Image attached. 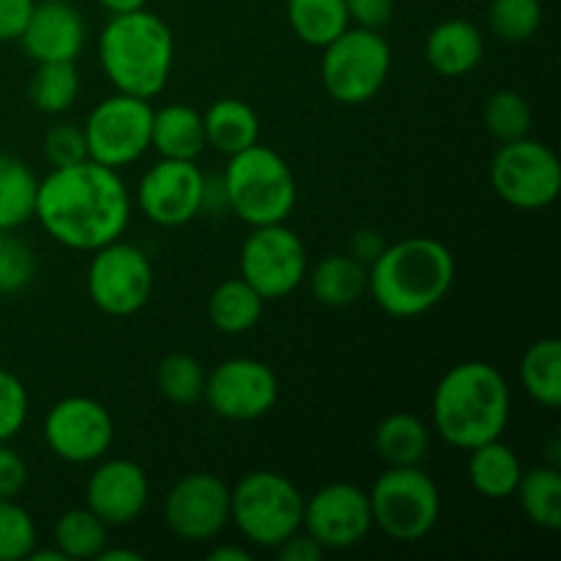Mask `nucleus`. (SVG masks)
<instances>
[{
	"label": "nucleus",
	"mask_w": 561,
	"mask_h": 561,
	"mask_svg": "<svg viewBox=\"0 0 561 561\" xmlns=\"http://www.w3.org/2000/svg\"><path fill=\"white\" fill-rule=\"evenodd\" d=\"M33 217L58 244L93 252L129 228L131 195L118 170L85 159L38 181Z\"/></svg>",
	"instance_id": "1"
},
{
	"label": "nucleus",
	"mask_w": 561,
	"mask_h": 561,
	"mask_svg": "<svg viewBox=\"0 0 561 561\" xmlns=\"http://www.w3.org/2000/svg\"><path fill=\"white\" fill-rule=\"evenodd\" d=\"M455 283V255L431 236L383 247L367 266V294L392 318H416L442 305Z\"/></svg>",
	"instance_id": "2"
},
{
	"label": "nucleus",
	"mask_w": 561,
	"mask_h": 561,
	"mask_svg": "<svg viewBox=\"0 0 561 561\" xmlns=\"http://www.w3.org/2000/svg\"><path fill=\"white\" fill-rule=\"evenodd\" d=\"M507 378L488 362L449 367L433 389L431 411L438 436L455 449H474L502 438L510 422Z\"/></svg>",
	"instance_id": "3"
},
{
	"label": "nucleus",
	"mask_w": 561,
	"mask_h": 561,
	"mask_svg": "<svg viewBox=\"0 0 561 561\" xmlns=\"http://www.w3.org/2000/svg\"><path fill=\"white\" fill-rule=\"evenodd\" d=\"M173 60L175 38L162 16L146 5L110 14L99 36V64L115 91L151 102L168 85Z\"/></svg>",
	"instance_id": "4"
},
{
	"label": "nucleus",
	"mask_w": 561,
	"mask_h": 561,
	"mask_svg": "<svg viewBox=\"0 0 561 561\" xmlns=\"http://www.w3.org/2000/svg\"><path fill=\"white\" fill-rule=\"evenodd\" d=\"M222 186L228 195V211L250 228L285 222L299 197L290 164L261 142L228 157Z\"/></svg>",
	"instance_id": "5"
},
{
	"label": "nucleus",
	"mask_w": 561,
	"mask_h": 561,
	"mask_svg": "<svg viewBox=\"0 0 561 561\" xmlns=\"http://www.w3.org/2000/svg\"><path fill=\"white\" fill-rule=\"evenodd\" d=\"M305 496L277 471H250L230 491V520L247 542L257 548H277L301 529Z\"/></svg>",
	"instance_id": "6"
},
{
	"label": "nucleus",
	"mask_w": 561,
	"mask_h": 561,
	"mask_svg": "<svg viewBox=\"0 0 561 561\" xmlns=\"http://www.w3.org/2000/svg\"><path fill=\"white\" fill-rule=\"evenodd\" d=\"M373 529L394 542H420L442 518V493L422 466L389 469L370 488Z\"/></svg>",
	"instance_id": "7"
},
{
	"label": "nucleus",
	"mask_w": 561,
	"mask_h": 561,
	"mask_svg": "<svg viewBox=\"0 0 561 561\" xmlns=\"http://www.w3.org/2000/svg\"><path fill=\"white\" fill-rule=\"evenodd\" d=\"M389 71H392V47L381 31L351 25L323 47V88L334 102L348 107L370 102L387 85Z\"/></svg>",
	"instance_id": "8"
},
{
	"label": "nucleus",
	"mask_w": 561,
	"mask_h": 561,
	"mask_svg": "<svg viewBox=\"0 0 561 561\" xmlns=\"http://www.w3.org/2000/svg\"><path fill=\"white\" fill-rule=\"evenodd\" d=\"M491 186L507 206L518 211H540L559 197V157L553 148L531 137L502 142L491 159Z\"/></svg>",
	"instance_id": "9"
},
{
	"label": "nucleus",
	"mask_w": 561,
	"mask_h": 561,
	"mask_svg": "<svg viewBox=\"0 0 561 561\" xmlns=\"http://www.w3.org/2000/svg\"><path fill=\"white\" fill-rule=\"evenodd\" d=\"M91 255L85 288L93 307L113 318L140 312L153 290V266L146 252L137 244L115 239Z\"/></svg>",
	"instance_id": "10"
},
{
	"label": "nucleus",
	"mask_w": 561,
	"mask_h": 561,
	"mask_svg": "<svg viewBox=\"0 0 561 561\" xmlns=\"http://www.w3.org/2000/svg\"><path fill=\"white\" fill-rule=\"evenodd\" d=\"M151 121L153 107L148 99L115 93L99 102L82 124L88 159L113 170L135 164L151 148Z\"/></svg>",
	"instance_id": "11"
},
{
	"label": "nucleus",
	"mask_w": 561,
	"mask_h": 561,
	"mask_svg": "<svg viewBox=\"0 0 561 561\" xmlns=\"http://www.w3.org/2000/svg\"><path fill=\"white\" fill-rule=\"evenodd\" d=\"M307 250L301 244L299 233L285 222L261 225L252 228L241 244L239 255V277L247 279L263 301L285 299L294 294L307 277Z\"/></svg>",
	"instance_id": "12"
},
{
	"label": "nucleus",
	"mask_w": 561,
	"mask_h": 561,
	"mask_svg": "<svg viewBox=\"0 0 561 561\" xmlns=\"http://www.w3.org/2000/svg\"><path fill=\"white\" fill-rule=\"evenodd\" d=\"M277 373L252 356H233L206 373L203 400L222 420L255 422L277 405Z\"/></svg>",
	"instance_id": "13"
},
{
	"label": "nucleus",
	"mask_w": 561,
	"mask_h": 561,
	"mask_svg": "<svg viewBox=\"0 0 561 561\" xmlns=\"http://www.w3.org/2000/svg\"><path fill=\"white\" fill-rule=\"evenodd\" d=\"M113 416L93 398H64L44 416V444L66 463H99L113 447Z\"/></svg>",
	"instance_id": "14"
},
{
	"label": "nucleus",
	"mask_w": 561,
	"mask_h": 561,
	"mask_svg": "<svg viewBox=\"0 0 561 561\" xmlns=\"http://www.w3.org/2000/svg\"><path fill=\"white\" fill-rule=\"evenodd\" d=\"M301 529L323 551H345L373 531L370 496L351 482H332L305 499Z\"/></svg>",
	"instance_id": "15"
},
{
	"label": "nucleus",
	"mask_w": 561,
	"mask_h": 561,
	"mask_svg": "<svg viewBox=\"0 0 561 561\" xmlns=\"http://www.w3.org/2000/svg\"><path fill=\"white\" fill-rule=\"evenodd\" d=\"M206 175L186 159H162L137 184V208L159 228H181L203 214Z\"/></svg>",
	"instance_id": "16"
},
{
	"label": "nucleus",
	"mask_w": 561,
	"mask_h": 561,
	"mask_svg": "<svg viewBox=\"0 0 561 561\" xmlns=\"http://www.w3.org/2000/svg\"><path fill=\"white\" fill-rule=\"evenodd\" d=\"M164 524L186 542L214 540L230 524V488L208 471L181 477L164 496Z\"/></svg>",
	"instance_id": "17"
},
{
	"label": "nucleus",
	"mask_w": 561,
	"mask_h": 561,
	"mask_svg": "<svg viewBox=\"0 0 561 561\" xmlns=\"http://www.w3.org/2000/svg\"><path fill=\"white\" fill-rule=\"evenodd\" d=\"M148 477L140 463L126 458L99 460L85 485V507L107 526L135 524L148 504Z\"/></svg>",
	"instance_id": "18"
},
{
	"label": "nucleus",
	"mask_w": 561,
	"mask_h": 561,
	"mask_svg": "<svg viewBox=\"0 0 561 561\" xmlns=\"http://www.w3.org/2000/svg\"><path fill=\"white\" fill-rule=\"evenodd\" d=\"M16 42L36 64L77 60L85 47V20L69 0H42L33 5Z\"/></svg>",
	"instance_id": "19"
},
{
	"label": "nucleus",
	"mask_w": 561,
	"mask_h": 561,
	"mask_svg": "<svg viewBox=\"0 0 561 561\" xmlns=\"http://www.w3.org/2000/svg\"><path fill=\"white\" fill-rule=\"evenodd\" d=\"M485 55V38L469 20H444L425 42V58L436 75L463 77L480 66Z\"/></svg>",
	"instance_id": "20"
},
{
	"label": "nucleus",
	"mask_w": 561,
	"mask_h": 561,
	"mask_svg": "<svg viewBox=\"0 0 561 561\" xmlns=\"http://www.w3.org/2000/svg\"><path fill=\"white\" fill-rule=\"evenodd\" d=\"M151 148L162 159L195 162L206 148L203 115L190 104H164V107L153 110Z\"/></svg>",
	"instance_id": "21"
},
{
	"label": "nucleus",
	"mask_w": 561,
	"mask_h": 561,
	"mask_svg": "<svg viewBox=\"0 0 561 561\" xmlns=\"http://www.w3.org/2000/svg\"><path fill=\"white\" fill-rule=\"evenodd\" d=\"M520 474H524V463H520L518 453L502 438L469 449V482L482 499L504 502V499L515 496Z\"/></svg>",
	"instance_id": "22"
},
{
	"label": "nucleus",
	"mask_w": 561,
	"mask_h": 561,
	"mask_svg": "<svg viewBox=\"0 0 561 561\" xmlns=\"http://www.w3.org/2000/svg\"><path fill=\"white\" fill-rule=\"evenodd\" d=\"M203 129H206V146L217 148L225 157H233L255 146L261 137V118L252 104L225 96L203 113Z\"/></svg>",
	"instance_id": "23"
},
{
	"label": "nucleus",
	"mask_w": 561,
	"mask_h": 561,
	"mask_svg": "<svg viewBox=\"0 0 561 561\" xmlns=\"http://www.w3.org/2000/svg\"><path fill=\"white\" fill-rule=\"evenodd\" d=\"M312 299L323 307H351L367 294V266L354 255H327L307 268Z\"/></svg>",
	"instance_id": "24"
},
{
	"label": "nucleus",
	"mask_w": 561,
	"mask_h": 561,
	"mask_svg": "<svg viewBox=\"0 0 561 561\" xmlns=\"http://www.w3.org/2000/svg\"><path fill=\"white\" fill-rule=\"evenodd\" d=\"M376 453L389 469L400 466H422V460L431 453V431L425 422L405 411L383 416L376 427Z\"/></svg>",
	"instance_id": "25"
},
{
	"label": "nucleus",
	"mask_w": 561,
	"mask_h": 561,
	"mask_svg": "<svg viewBox=\"0 0 561 561\" xmlns=\"http://www.w3.org/2000/svg\"><path fill=\"white\" fill-rule=\"evenodd\" d=\"M263 305H266L263 296L247 279L230 277L219 283L208 296V321L217 332L236 337V334H244L257 327Z\"/></svg>",
	"instance_id": "26"
},
{
	"label": "nucleus",
	"mask_w": 561,
	"mask_h": 561,
	"mask_svg": "<svg viewBox=\"0 0 561 561\" xmlns=\"http://www.w3.org/2000/svg\"><path fill=\"white\" fill-rule=\"evenodd\" d=\"M520 383L535 403L546 409L561 405V343L559 337H542L526 348L520 359Z\"/></svg>",
	"instance_id": "27"
},
{
	"label": "nucleus",
	"mask_w": 561,
	"mask_h": 561,
	"mask_svg": "<svg viewBox=\"0 0 561 561\" xmlns=\"http://www.w3.org/2000/svg\"><path fill=\"white\" fill-rule=\"evenodd\" d=\"M288 25L307 47L323 49L351 22L345 0H288Z\"/></svg>",
	"instance_id": "28"
},
{
	"label": "nucleus",
	"mask_w": 561,
	"mask_h": 561,
	"mask_svg": "<svg viewBox=\"0 0 561 561\" xmlns=\"http://www.w3.org/2000/svg\"><path fill=\"white\" fill-rule=\"evenodd\" d=\"M515 496L531 524L546 531L561 529V474L557 466H535L524 471Z\"/></svg>",
	"instance_id": "29"
},
{
	"label": "nucleus",
	"mask_w": 561,
	"mask_h": 561,
	"mask_svg": "<svg viewBox=\"0 0 561 561\" xmlns=\"http://www.w3.org/2000/svg\"><path fill=\"white\" fill-rule=\"evenodd\" d=\"M38 179L22 159L0 153V230H14L33 219Z\"/></svg>",
	"instance_id": "30"
},
{
	"label": "nucleus",
	"mask_w": 561,
	"mask_h": 561,
	"mask_svg": "<svg viewBox=\"0 0 561 561\" xmlns=\"http://www.w3.org/2000/svg\"><path fill=\"white\" fill-rule=\"evenodd\" d=\"M31 104L44 115H60L80 96V71L75 60L58 64H36V71L27 85Z\"/></svg>",
	"instance_id": "31"
},
{
	"label": "nucleus",
	"mask_w": 561,
	"mask_h": 561,
	"mask_svg": "<svg viewBox=\"0 0 561 561\" xmlns=\"http://www.w3.org/2000/svg\"><path fill=\"white\" fill-rule=\"evenodd\" d=\"M55 548L64 559H96L107 546V524L88 507L66 510L53 529Z\"/></svg>",
	"instance_id": "32"
},
{
	"label": "nucleus",
	"mask_w": 561,
	"mask_h": 561,
	"mask_svg": "<svg viewBox=\"0 0 561 561\" xmlns=\"http://www.w3.org/2000/svg\"><path fill=\"white\" fill-rule=\"evenodd\" d=\"M157 389L173 405H195L206 392V370L190 354H168L157 367Z\"/></svg>",
	"instance_id": "33"
},
{
	"label": "nucleus",
	"mask_w": 561,
	"mask_h": 561,
	"mask_svg": "<svg viewBox=\"0 0 561 561\" xmlns=\"http://www.w3.org/2000/svg\"><path fill=\"white\" fill-rule=\"evenodd\" d=\"M482 121H485V129L493 140L513 142L520 140V137H529L531 107L524 93L504 88V91L488 96Z\"/></svg>",
	"instance_id": "34"
},
{
	"label": "nucleus",
	"mask_w": 561,
	"mask_h": 561,
	"mask_svg": "<svg viewBox=\"0 0 561 561\" xmlns=\"http://www.w3.org/2000/svg\"><path fill=\"white\" fill-rule=\"evenodd\" d=\"M488 25L507 44L529 42L542 25V3L540 0H491Z\"/></svg>",
	"instance_id": "35"
},
{
	"label": "nucleus",
	"mask_w": 561,
	"mask_h": 561,
	"mask_svg": "<svg viewBox=\"0 0 561 561\" xmlns=\"http://www.w3.org/2000/svg\"><path fill=\"white\" fill-rule=\"evenodd\" d=\"M36 548V524L31 513L14 502L0 499V561H22Z\"/></svg>",
	"instance_id": "36"
},
{
	"label": "nucleus",
	"mask_w": 561,
	"mask_h": 561,
	"mask_svg": "<svg viewBox=\"0 0 561 561\" xmlns=\"http://www.w3.org/2000/svg\"><path fill=\"white\" fill-rule=\"evenodd\" d=\"M36 277V257L22 239H5L0 250V294H20Z\"/></svg>",
	"instance_id": "37"
},
{
	"label": "nucleus",
	"mask_w": 561,
	"mask_h": 561,
	"mask_svg": "<svg viewBox=\"0 0 561 561\" xmlns=\"http://www.w3.org/2000/svg\"><path fill=\"white\" fill-rule=\"evenodd\" d=\"M27 389L20 376L0 367V442H11L20 436L27 422Z\"/></svg>",
	"instance_id": "38"
},
{
	"label": "nucleus",
	"mask_w": 561,
	"mask_h": 561,
	"mask_svg": "<svg viewBox=\"0 0 561 561\" xmlns=\"http://www.w3.org/2000/svg\"><path fill=\"white\" fill-rule=\"evenodd\" d=\"M44 157H47L49 168H69V164L85 162L88 159V142L82 126L69 124H53L44 135Z\"/></svg>",
	"instance_id": "39"
},
{
	"label": "nucleus",
	"mask_w": 561,
	"mask_h": 561,
	"mask_svg": "<svg viewBox=\"0 0 561 561\" xmlns=\"http://www.w3.org/2000/svg\"><path fill=\"white\" fill-rule=\"evenodd\" d=\"M348 22L367 31H383L392 22L394 0H345Z\"/></svg>",
	"instance_id": "40"
},
{
	"label": "nucleus",
	"mask_w": 561,
	"mask_h": 561,
	"mask_svg": "<svg viewBox=\"0 0 561 561\" xmlns=\"http://www.w3.org/2000/svg\"><path fill=\"white\" fill-rule=\"evenodd\" d=\"M27 466L20 453L9 447V442H0V499H14L25 488Z\"/></svg>",
	"instance_id": "41"
},
{
	"label": "nucleus",
	"mask_w": 561,
	"mask_h": 561,
	"mask_svg": "<svg viewBox=\"0 0 561 561\" xmlns=\"http://www.w3.org/2000/svg\"><path fill=\"white\" fill-rule=\"evenodd\" d=\"M36 0H0V42H16Z\"/></svg>",
	"instance_id": "42"
},
{
	"label": "nucleus",
	"mask_w": 561,
	"mask_h": 561,
	"mask_svg": "<svg viewBox=\"0 0 561 561\" xmlns=\"http://www.w3.org/2000/svg\"><path fill=\"white\" fill-rule=\"evenodd\" d=\"M274 551H277V557L283 561H318L327 553L305 529L294 531V535H290L288 540L279 542Z\"/></svg>",
	"instance_id": "43"
},
{
	"label": "nucleus",
	"mask_w": 561,
	"mask_h": 561,
	"mask_svg": "<svg viewBox=\"0 0 561 561\" xmlns=\"http://www.w3.org/2000/svg\"><path fill=\"white\" fill-rule=\"evenodd\" d=\"M383 247H387V241L378 230H356L354 239H351V255L365 263V266H370L381 255Z\"/></svg>",
	"instance_id": "44"
},
{
	"label": "nucleus",
	"mask_w": 561,
	"mask_h": 561,
	"mask_svg": "<svg viewBox=\"0 0 561 561\" xmlns=\"http://www.w3.org/2000/svg\"><path fill=\"white\" fill-rule=\"evenodd\" d=\"M208 559L211 561H250V551H244V548H236V546H222V548H214V551L208 553Z\"/></svg>",
	"instance_id": "45"
},
{
	"label": "nucleus",
	"mask_w": 561,
	"mask_h": 561,
	"mask_svg": "<svg viewBox=\"0 0 561 561\" xmlns=\"http://www.w3.org/2000/svg\"><path fill=\"white\" fill-rule=\"evenodd\" d=\"M104 11L110 14H126V11H135L146 5V0H96Z\"/></svg>",
	"instance_id": "46"
},
{
	"label": "nucleus",
	"mask_w": 561,
	"mask_h": 561,
	"mask_svg": "<svg viewBox=\"0 0 561 561\" xmlns=\"http://www.w3.org/2000/svg\"><path fill=\"white\" fill-rule=\"evenodd\" d=\"M99 561H142V553L129 551V548H102V553L96 557Z\"/></svg>",
	"instance_id": "47"
},
{
	"label": "nucleus",
	"mask_w": 561,
	"mask_h": 561,
	"mask_svg": "<svg viewBox=\"0 0 561 561\" xmlns=\"http://www.w3.org/2000/svg\"><path fill=\"white\" fill-rule=\"evenodd\" d=\"M31 561H66L64 553L58 551V548H47V551H38V548H33L31 557H27Z\"/></svg>",
	"instance_id": "48"
},
{
	"label": "nucleus",
	"mask_w": 561,
	"mask_h": 561,
	"mask_svg": "<svg viewBox=\"0 0 561 561\" xmlns=\"http://www.w3.org/2000/svg\"><path fill=\"white\" fill-rule=\"evenodd\" d=\"M5 239H9V233H5V230H0V250H3V244H5Z\"/></svg>",
	"instance_id": "49"
}]
</instances>
